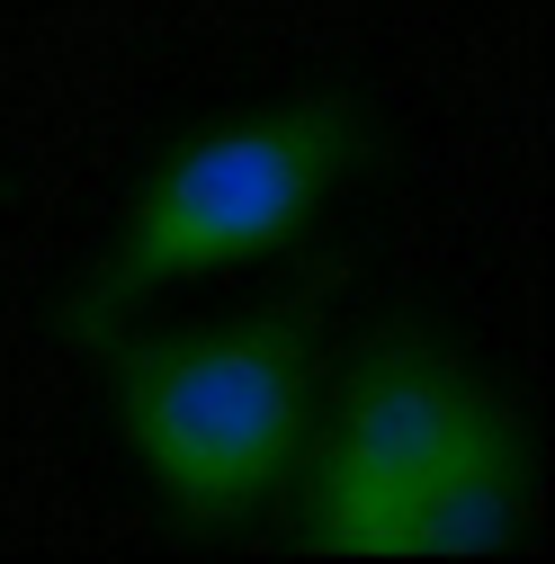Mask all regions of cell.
Returning <instances> with one entry per match:
<instances>
[{
	"mask_svg": "<svg viewBox=\"0 0 555 564\" xmlns=\"http://www.w3.org/2000/svg\"><path fill=\"white\" fill-rule=\"evenodd\" d=\"M305 546L323 555H493L537 492V440L502 386L448 349L385 332L314 403L305 440Z\"/></svg>",
	"mask_w": 555,
	"mask_h": 564,
	"instance_id": "1",
	"label": "cell"
},
{
	"mask_svg": "<svg viewBox=\"0 0 555 564\" xmlns=\"http://www.w3.org/2000/svg\"><path fill=\"white\" fill-rule=\"evenodd\" d=\"M117 431L188 529H251L296 492L314 440V323L260 305L206 332H162L117 349Z\"/></svg>",
	"mask_w": 555,
	"mask_h": 564,
	"instance_id": "2",
	"label": "cell"
},
{
	"mask_svg": "<svg viewBox=\"0 0 555 564\" xmlns=\"http://www.w3.org/2000/svg\"><path fill=\"white\" fill-rule=\"evenodd\" d=\"M368 153H377L368 108L340 99V90L206 126L197 144H179L134 188L126 225H117L99 278H90V296L73 305V332H108L134 305L188 288V278H225V269L278 260L368 171Z\"/></svg>",
	"mask_w": 555,
	"mask_h": 564,
	"instance_id": "3",
	"label": "cell"
}]
</instances>
